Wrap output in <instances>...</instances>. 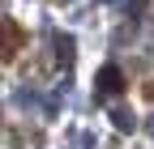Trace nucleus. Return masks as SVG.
I'll use <instances>...</instances> for the list:
<instances>
[{
    "mask_svg": "<svg viewBox=\"0 0 154 149\" xmlns=\"http://www.w3.org/2000/svg\"><path fill=\"white\" fill-rule=\"evenodd\" d=\"M99 94H103V98L124 94V72H120V68H111V64H107V68L99 72Z\"/></svg>",
    "mask_w": 154,
    "mask_h": 149,
    "instance_id": "2",
    "label": "nucleus"
},
{
    "mask_svg": "<svg viewBox=\"0 0 154 149\" xmlns=\"http://www.w3.org/2000/svg\"><path fill=\"white\" fill-rule=\"evenodd\" d=\"M17 51H26V30L13 22V17H0V60L13 64Z\"/></svg>",
    "mask_w": 154,
    "mask_h": 149,
    "instance_id": "1",
    "label": "nucleus"
}]
</instances>
